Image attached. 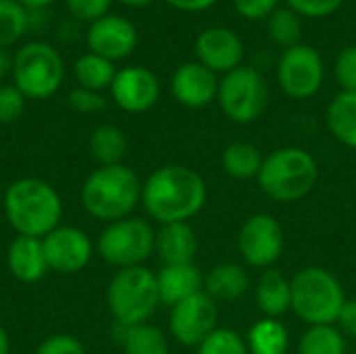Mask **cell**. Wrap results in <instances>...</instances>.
<instances>
[{"label":"cell","mask_w":356,"mask_h":354,"mask_svg":"<svg viewBox=\"0 0 356 354\" xmlns=\"http://www.w3.org/2000/svg\"><path fill=\"white\" fill-rule=\"evenodd\" d=\"M209 188L204 177L186 165H163L142 182V207L161 223H190L207 204Z\"/></svg>","instance_id":"cell-1"},{"label":"cell","mask_w":356,"mask_h":354,"mask_svg":"<svg viewBox=\"0 0 356 354\" xmlns=\"http://www.w3.org/2000/svg\"><path fill=\"white\" fill-rule=\"evenodd\" d=\"M2 211L17 236L44 238L63 219L60 194L42 177H21L6 186Z\"/></svg>","instance_id":"cell-2"},{"label":"cell","mask_w":356,"mask_h":354,"mask_svg":"<svg viewBox=\"0 0 356 354\" xmlns=\"http://www.w3.org/2000/svg\"><path fill=\"white\" fill-rule=\"evenodd\" d=\"M79 196L90 217L113 223L131 217L142 204V179L125 163L98 167L86 177Z\"/></svg>","instance_id":"cell-3"},{"label":"cell","mask_w":356,"mask_h":354,"mask_svg":"<svg viewBox=\"0 0 356 354\" xmlns=\"http://www.w3.org/2000/svg\"><path fill=\"white\" fill-rule=\"evenodd\" d=\"M319 179L315 156L300 146H284L265 156L257 177L265 196L275 202H298L307 198Z\"/></svg>","instance_id":"cell-4"},{"label":"cell","mask_w":356,"mask_h":354,"mask_svg":"<svg viewBox=\"0 0 356 354\" xmlns=\"http://www.w3.org/2000/svg\"><path fill=\"white\" fill-rule=\"evenodd\" d=\"M292 313L309 325H336L346 303L342 282L330 269L311 265L290 277Z\"/></svg>","instance_id":"cell-5"},{"label":"cell","mask_w":356,"mask_h":354,"mask_svg":"<svg viewBox=\"0 0 356 354\" xmlns=\"http://www.w3.org/2000/svg\"><path fill=\"white\" fill-rule=\"evenodd\" d=\"M106 307L117 325L131 328L148 323L161 307L156 273L144 265L119 269L108 282Z\"/></svg>","instance_id":"cell-6"},{"label":"cell","mask_w":356,"mask_h":354,"mask_svg":"<svg viewBox=\"0 0 356 354\" xmlns=\"http://www.w3.org/2000/svg\"><path fill=\"white\" fill-rule=\"evenodd\" d=\"M65 81V61L60 52L42 40L23 44L13 54V83L27 100L54 96Z\"/></svg>","instance_id":"cell-7"},{"label":"cell","mask_w":356,"mask_h":354,"mask_svg":"<svg viewBox=\"0 0 356 354\" xmlns=\"http://www.w3.org/2000/svg\"><path fill=\"white\" fill-rule=\"evenodd\" d=\"M154 242L156 232L154 227L140 217H125L113 223H106V227L100 232L96 242V252L100 259L119 269L140 267L154 255Z\"/></svg>","instance_id":"cell-8"},{"label":"cell","mask_w":356,"mask_h":354,"mask_svg":"<svg viewBox=\"0 0 356 354\" xmlns=\"http://www.w3.org/2000/svg\"><path fill=\"white\" fill-rule=\"evenodd\" d=\"M217 102L223 115L238 123H254L269 104V83L261 71L242 65L219 79Z\"/></svg>","instance_id":"cell-9"},{"label":"cell","mask_w":356,"mask_h":354,"mask_svg":"<svg viewBox=\"0 0 356 354\" xmlns=\"http://www.w3.org/2000/svg\"><path fill=\"white\" fill-rule=\"evenodd\" d=\"M286 236L282 223L271 213L250 215L238 232V250L244 265L254 269H271L282 259Z\"/></svg>","instance_id":"cell-10"},{"label":"cell","mask_w":356,"mask_h":354,"mask_svg":"<svg viewBox=\"0 0 356 354\" xmlns=\"http://www.w3.org/2000/svg\"><path fill=\"white\" fill-rule=\"evenodd\" d=\"M325 79V63L317 48L309 44H298L280 56L277 63V83L282 92L294 100L313 98Z\"/></svg>","instance_id":"cell-11"},{"label":"cell","mask_w":356,"mask_h":354,"mask_svg":"<svg viewBox=\"0 0 356 354\" xmlns=\"http://www.w3.org/2000/svg\"><path fill=\"white\" fill-rule=\"evenodd\" d=\"M219 305L202 290L175 307L169 313V334L181 346L198 348L200 342L211 336L219 325Z\"/></svg>","instance_id":"cell-12"},{"label":"cell","mask_w":356,"mask_h":354,"mask_svg":"<svg viewBox=\"0 0 356 354\" xmlns=\"http://www.w3.org/2000/svg\"><path fill=\"white\" fill-rule=\"evenodd\" d=\"M48 269L60 275H75L83 271L92 257L94 244L90 236L75 225H58L42 238Z\"/></svg>","instance_id":"cell-13"},{"label":"cell","mask_w":356,"mask_h":354,"mask_svg":"<svg viewBox=\"0 0 356 354\" xmlns=\"http://www.w3.org/2000/svg\"><path fill=\"white\" fill-rule=\"evenodd\" d=\"M138 29L134 21L123 15H104L92 21L86 29L88 50L108 61H123L138 48Z\"/></svg>","instance_id":"cell-14"},{"label":"cell","mask_w":356,"mask_h":354,"mask_svg":"<svg viewBox=\"0 0 356 354\" xmlns=\"http://www.w3.org/2000/svg\"><path fill=\"white\" fill-rule=\"evenodd\" d=\"M111 96L121 111L142 115L159 102L161 81L148 67L129 65L117 69V75L111 83Z\"/></svg>","instance_id":"cell-15"},{"label":"cell","mask_w":356,"mask_h":354,"mask_svg":"<svg viewBox=\"0 0 356 354\" xmlns=\"http://www.w3.org/2000/svg\"><path fill=\"white\" fill-rule=\"evenodd\" d=\"M194 52H196V61L202 63L207 69L225 75L242 67L246 48L240 33H236L229 27L213 25L198 33Z\"/></svg>","instance_id":"cell-16"},{"label":"cell","mask_w":356,"mask_h":354,"mask_svg":"<svg viewBox=\"0 0 356 354\" xmlns=\"http://www.w3.org/2000/svg\"><path fill=\"white\" fill-rule=\"evenodd\" d=\"M171 94L186 108H204L217 100L219 77L198 61L179 65L171 75Z\"/></svg>","instance_id":"cell-17"},{"label":"cell","mask_w":356,"mask_h":354,"mask_svg":"<svg viewBox=\"0 0 356 354\" xmlns=\"http://www.w3.org/2000/svg\"><path fill=\"white\" fill-rule=\"evenodd\" d=\"M6 267L10 275L23 284H35L50 271L40 238L17 236L6 250Z\"/></svg>","instance_id":"cell-18"},{"label":"cell","mask_w":356,"mask_h":354,"mask_svg":"<svg viewBox=\"0 0 356 354\" xmlns=\"http://www.w3.org/2000/svg\"><path fill=\"white\" fill-rule=\"evenodd\" d=\"M156 286H159L161 305H167L171 309L177 303L202 292L204 275L196 263L163 265L161 271L156 273Z\"/></svg>","instance_id":"cell-19"},{"label":"cell","mask_w":356,"mask_h":354,"mask_svg":"<svg viewBox=\"0 0 356 354\" xmlns=\"http://www.w3.org/2000/svg\"><path fill=\"white\" fill-rule=\"evenodd\" d=\"M154 252L163 265L194 263L198 252V236L190 223H167L156 232Z\"/></svg>","instance_id":"cell-20"},{"label":"cell","mask_w":356,"mask_h":354,"mask_svg":"<svg viewBox=\"0 0 356 354\" xmlns=\"http://www.w3.org/2000/svg\"><path fill=\"white\" fill-rule=\"evenodd\" d=\"M202 290L219 303H236L250 290V275L240 263H217L204 275Z\"/></svg>","instance_id":"cell-21"},{"label":"cell","mask_w":356,"mask_h":354,"mask_svg":"<svg viewBox=\"0 0 356 354\" xmlns=\"http://www.w3.org/2000/svg\"><path fill=\"white\" fill-rule=\"evenodd\" d=\"M257 307L263 313V317L280 319L286 313L292 311V284L286 273L271 267L265 269L257 282L254 290Z\"/></svg>","instance_id":"cell-22"},{"label":"cell","mask_w":356,"mask_h":354,"mask_svg":"<svg viewBox=\"0 0 356 354\" xmlns=\"http://www.w3.org/2000/svg\"><path fill=\"white\" fill-rule=\"evenodd\" d=\"M330 134L346 148L356 150V92H338L327 104Z\"/></svg>","instance_id":"cell-23"},{"label":"cell","mask_w":356,"mask_h":354,"mask_svg":"<svg viewBox=\"0 0 356 354\" xmlns=\"http://www.w3.org/2000/svg\"><path fill=\"white\" fill-rule=\"evenodd\" d=\"M88 148H90V156L98 163V167H111L123 163L129 144L121 127L113 123H102L92 131Z\"/></svg>","instance_id":"cell-24"},{"label":"cell","mask_w":356,"mask_h":354,"mask_svg":"<svg viewBox=\"0 0 356 354\" xmlns=\"http://www.w3.org/2000/svg\"><path fill=\"white\" fill-rule=\"evenodd\" d=\"M246 346L250 354H288L290 332L282 319L263 317L250 325L246 334Z\"/></svg>","instance_id":"cell-25"},{"label":"cell","mask_w":356,"mask_h":354,"mask_svg":"<svg viewBox=\"0 0 356 354\" xmlns=\"http://www.w3.org/2000/svg\"><path fill=\"white\" fill-rule=\"evenodd\" d=\"M117 340L123 354H171L167 334L152 323H140L131 328L117 325Z\"/></svg>","instance_id":"cell-26"},{"label":"cell","mask_w":356,"mask_h":354,"mask_svg":"<svg viewBox=\"0 0 356 354\" xmlns=\"http://www.w3.org/2000/svg\"><path fill=\"white\" fill-rule=\"evenodd\" d=\"M263 152L259 146L250 142H232L223 154H221V167L223 171L238 182H248L257 179L263 167Z\"/></svg>","instance_id":"cell-27"},{"label":"cell","mask_w":356,"mask_h":354,"mask_svg":"<svg viewBox=\"0 0 356 354\" xmlns=\"http://www.w3.org/2000/svg\"><path fill=\"white\" fill-rule=\"evenodd\" d=\"M115 75H117L115 63L90 50L86 54H79L73 63V77L79 88H88L94 92H102L106 88L111 90Z\"/></svg>","instance_id":"cell-28"},{"label":"cell","mask_w":356,"mask_h":354,"mask_svg":"<svg viewBox=\"0 0 356 354\" xmlns=\"http://www.w3.org/2000/svg\"><path fill=\"white\" fill-rule=\"evenodd\" d=\"M348 340L338 325H309L296 346V354H346Z\"/></svg>","instance_id":"cell-29"},{"label":"cell","mask_w":356,"mask_h":354,"mask_svg":"<svg viewBox=\"0 0 356 354\" xmlns=\"http://www.w3.org/2000/svg\"><path fill=\"white\" fill-rule=\"evenodd\" d=\"M267 35L284 50L302 44V17L290 6L273 10L267 17Z\"/></svg>","instance_id":"cell-30"},{"label":"cell","mask_w":356,"mask_h":354,"mask_svg":"<svg viewBox=\"0 0 356 354\" xmlns=\"http://www.w3.org/2000/svg\"><path fill=\"white\" fill-rule=\"evenodd\" d=\"M31 27V17L17 0H0V48L8 50Z\"/></svg>","instance_id":"cell-31"},{"label":"cell","mask_w":356,"mask_h":354,"mask_svg":"<svg viewBox=\"0 0 356 354\" xmlns=\"http://www.w3.org/2000/svg\"><path fill=\"white\" fill-rule=\"evenodd\" d=\"M196 354H250L246 346V338H242L232 328H217L211 336H207Z\"/></svg>","instance_id":"cell-32"},{"label":"cell","mask_w":356,"mask_h":354,"mask_svg":"<svg viewBox=\"0 0 356 354\" xmlns=\"http://www.w3.org/2000/svg\"><path fill=\"white\" fill-rule=\"evenodd\" d=\"M25 104L27 98L15 83L0 86V125H10L19 121L25 113Z\"/></svg>","instance_id":"cell-33"},{"label":"cell","mask_w":356,"mask_h":354,"mask_svg":"<svg viewBox=\"0 0 356 354\" xmlns=\"http://www.w3.org/2000/svg\"><path fill=\"white\" fill-rule=\"evenodd\" d=\"M334 77L340 92H356V46H346L340 50L334 63Z\"/></svg>","instance_id":"cell-34"},{"label":"cell","mask_w":356,"mask_h":354,"mask_svg":"<svg viewBox=\"0 0 356 354\" xmlns=\"http://www.w3.org/2000/svg\"><path fill=\"white\" fill-rule=\"evenodd\" d=\"M288 6L307 19H323L336 15L346 0H286Z\"/></svg>","instance_id":"cell-35"},{"label":"cell","mask_w":356,"mask_h":354,"mask_svg":"<svg viewBox=\"0 0 356 354\" xmlns=\"http://www.w3.org/2000/svg\"><path fill=\"white\" fill-rule=\"evenodd\" d=\"M69 104L73 111L81 115H94L106 108V98L102 96V92H94V90L77 86L69 92Z\"/></svg>","instance_id":"cell-36"},{"label":"cell","mask_w":356,"mask_h":354,"mask_svg":"<svg viewBox=\"0 0 356 354\" xmlns=\"http://www.w3.org/2000/svg\"><path fill=\"white\" fill-rule=\"evenodd\" d=\"M33 354H86V346L71 334H52L38 344Z\"/></svg>","instance_id":"cell-37"},{"label":"cell","mask_w":356,"mask_h":354,"mask_svg":"<svg viewBox=\"0 0 356 354\" xmlns=\"http://www.w3.org/2000/svg\"><path fill=\"white\" fill-rule=\"evenodd\" d=\"M65 6L77 21L92 23V21L108 15L113 0H65Z\"/></svg>","instance_id":"cell-38"},{"label":"cell","mask_w":356,"mask_h":354,"mask_svg":"<svg viewBox=\"0 0 356 354\" xmlns=\"http://www.w3.org/2000/svg\"><path fill=\"white\" fill-rule=\"evenodd\" d=\"M234 2V8L240 17L248 19V21H261L277 10L280 6V0H232Z\"/></svg>","instance_id":"cell-39"},{"label":"cell","mask_w":356,"mask_h":354,"mask_svg":"<svg viewBox=\"0 0 356 354\" xmlns=\"http://www.w3.org/2000/svg\"><path fill=\"white\" fill-rule=\"evenodd\" d=\"M336 325L346 336V340H356V298H346Z\"/></svg>","instance_id":"cell-40"},{"label":"cell","mask_w":356,"mask_h":354,"mask_svg":"<svg viewBox=\"0 0 356 354\" xmlns=\"http://www.w3.org/2000/svg\"><path fill=\"white\" fill-rule=\"evenodd\" d=\"M217 0H167V4H171L173 8L181 10V13H202L207 8H211Z\"/></svg>","instance_id":"cell-41"},{"label":"cell","mask_w":356,"mask_h":354,"mask_svg":"<svg viewBox=\"0 0 356 354\" xmlns=\"http://www.w3.org/2000/svg\"><path fill=\"white\" fill-rule=\"evenodd\" d=\"M8 75H13V54L0 48V81H4Z\"/></svg>","instance_id":"cell-42"},{"label":"cell","mask_w":356,"mask_h":354,"mask_svg":"<svg viewBox=\"0 0 356 354\" xmlns=\"http://www.w3.org/2000/svg\"><path fill=\"white\" fill-rule=\"evenodd\" d=\"M21 6H25L27 10H44L46 6H50L54 0H17Z\"/></svg>","instance_id":"cell-43"},{"label":"cell","mask_w":356,"mask_h":354,"mask_svg":"<svg viewBox=\"0 0 356 354\" xmlns=\"http://www.w3.org/2000/svg\"><path fill=\"white\" fill-rule=\"evenodd\" d=\"M0 354H10V336L2 325H0Z\"/></svg>","instance_id":"cell-44"},{"label":"cell","mask_w":356,"mask_h":354,"mask_svg":"<svg viewBox=\"0 0 356 354\" xmlns=\"http://www.w3.org/2000/svg\"><path fill=\"white\" fill-rule=\"evenodd\" d=\"M121 4H125V6H131V8H142V6H148V4H152L154 0H119Z\"/></svg>","instance_id":"cell-45"}]
</instances>
